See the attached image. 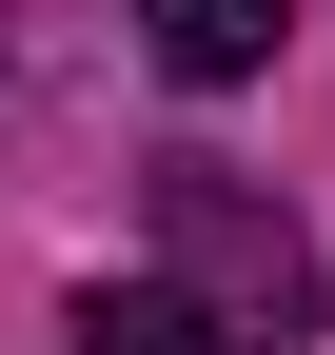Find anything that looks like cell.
Listing matches in <instances>:
<instances>
[{
	"mask_svg": "<svg viewBox=\"0 0 335 355\" xmlns=\"http://www.w3.org/2000/svg\"><path fill=\"white\" fill-rule=\"evenodd\" d=\"M276 20H296V0H138L158 79H257V60H276Z\"/></svg>",
	"mask_w": 335,
	"mask_h": 355,
	"instance_id": "3",
	"label": "cell"
},
{
	"mask_svg": "<svg viewBox=\"0 0 335 355\" xmlns=\"http://www.w3.org/2000/svg\"><path fill=\"white\" fill-rule=\"evenodd\" d=\"M79 355H237V316L178 296V277H99L79 296Z\"/></svg>",
	"mask_w": 335,
	"mask_h": 355,
	"instance_id": "2",
	"label": "cell"
},
{
	"mask_svg": "<svg viewBox=\"0 0 335 355\" xmlns=\"http://www.w3.org/2000/svg\"><path fill=\"white\" fill-rule=\"evenodd\" d=\"M158 217H178V257H217V277H257V296L296 277V217H257L217 158H158Z\"/></svg>",
	"mask_w": 335,
	"mask_h": 355,
	"instance_id": "1",
	"label": "cell"
}]
</instances>
